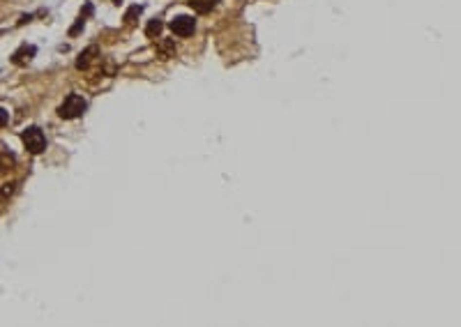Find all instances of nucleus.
<instances>
[{"mask_svg":"<svg viewBox=\"0 0 461 327\" xmlns=\"http://www.w3.org/2000/svg\"><path fill=\"white\" fill-rule=\"evenodd\" d=\"M83 111H86V99L81 97V95H67L65 97V102L60 104V108H58V115H60L62 120H74V118H78V115H83Z\"/></svg>","mask_w":461,"mask_h":327,"instance_id":"f257e3e1","label":"nucleus"},{"mask_svg":"<svg viewBox=\"0 0 461 327\" xmlns=\"http://www.w3.org/2000/svg\"><path fill=\"white\" fill-rule=\"evenodd\" d=\"M21 138H23V145H26V150L33 152V155H39V152H44V148H46V136H44L42 129H37V127H30V129H26Z\"/></svg>","mask_w":461,"mask_h":327,"instance_id":"f03ea898","label":"nucleus"},{"mask_svg":"<svg viewBox=\"0 0 461 327\" xmlns=\"http://www.w3.org/2000/svg\"><path fill=\"white\" fill-rule=\"evenodd\" d=\"M194 28H196V21L192 17H175L171 21V30H173L178 37H189L194 35Z\"/></svg>","mask_w":461,"mask_h":327,"instance_id":"7ed1b4c3","label":"nucleus"},{"mask_svg":"<svg viewBox=\"0 0 461 327\" xmlns=\"http://www.w3.org/2000/svg\"><path fill=\"white\" fill-rule=\"evenodd\" d=\"M35 53H37V49L35 46H28V44H23L21 49H18L17 53L12 55V62L14 65H18V67H23V65H28V62L35 58Z\"/></svg>","mask_w":461,"mask_h":327,"instance_id":"20e7f679","label":"nucleus"},{"mask_svg":"<svg viewBox=\"0 0 461 327\" xmlns=\"http://www.w3.org/2000/svg\"><path fill=\"white\" fill-rule=\"evenodd\" d=\"M99 53L97 51V46H90V49H86L83 53L78 55V60H76V67L78 69H88L90 65H92V60H95V55Z\"/></svg>","mask_w":461,"mask_h":327,"instance_id":"39448f33","label":"nucleus"},{"mask_svg":"<svg viewBox=\"0 0 461 327\" xmlns=\"http://www.w3.org/2000/svg\"><path fill=\"white\" fill-rule=\"evenodd\" d=\"M219 0H189V5H192L199 14H208V12H212V9L217 7Z\"/></svg>","mask_w":461,"mask_h":327,"instance_id":"423d86ee","label":"nucleus"},{"mask_svg":"<svg viewBox=\"0 0 461 327\" xmlns=\"http://www.w3.org/2000/svg\"><path fill=\"white\" fill-rule=\"evenodd\" d=\"M162 30H164V23H162L159 18H152V21H148V26H146V35L155 39V37H159Z\"/></svg>","mask_w":461,"mask_h":327,"instance_id":"0eeeda50","label":"nucleus"},{"mask_svg":"<svg viewBox=\"0 0 461 327\" xmlns=\"http://www.w3.org/2000/svg\"><path fill=\"white\" fill-rule=\"evenodd\" d=\"M141 12H143V7H141V5H134V7H129L127 12H125V23H127V26H134V23L139 21Z\"/></svg>","mask_w":461,"mask_h":327,"instance_id":"6e6552de","label":"nucleus"},{"mask_svg":"<svg viewBox=\"0 0 461 327\" xmlns=\"http://www.w3.org/2000/svg\"><path fill=\"white\" fill-rule=\"evenodd\" d=\"M159 53H162V58H173L175 55L173 39H162V42H159Z\"/></svg>","mask_w":461,"mask_h":327,"instance_id":"1a4fd4ad","label":"nucleus"},{"mask_svg":"<svg viewBox=\"0 0 461 327\" xmlns=\"http://www.w3.org/2000/svg\"><path fill=\"white\" fill-rule=\"evenodd\" d=\"M17 164V157L9 155V152H0V171H9V168Z\"/></svg>","mask_w":461,"mask_h":327,"instance_id":"9d476101","label":"nucleus"},{"mask_svg":"<svg viewBox=\"0 0 461 327\" xmlns=\"http://www.w3.org/2000/svg\"><path fill=\"white\" fill-rule=\"evenodd\" d=\"M83 23H86V18L81 17V18H78V21H76V26H74V28H72V30H70V35H72V37H74V35H78V33L83 30Z\"/></svg>","mask_w":461,"mask_h":327,"instance_id":"9b49d317","label":"nucleus"},{"mask_svg":"<svg viewBox=\"0 0 461 327\" xmlns=\"http://www.w3.org/2000/svg\"><path fill=\"white\" fill-rule=\"evenodd\" d=\"M14 194V185H2V189H0V196L2 198H7V196Z\"/></svg>","mask_w":461,"mask_h":327,"instance_id":"f8f14e48","label":"nucleus"},{"mask_svg":"<svg viewBox=\"0 0 461 327\" xmlns=\"http://www.w3.org/2000/svg\"><path fill=\"white\" fill-rule=\"evenodd\" d=\"M7 122H9V113L5 108H0V127H5Z\"/></svg>","mask_w":461,"mask_h":327,"instance_id":"ddd939ff","label":"nucleus"}]
</instances>
